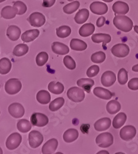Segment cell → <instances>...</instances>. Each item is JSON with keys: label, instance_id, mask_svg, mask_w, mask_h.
I'll list each match as a JSON object with an SVG mask.
<instances>
[{"label": "cell", "instance_id": "28", "mask_svg": "<svg viewBox=\"0 0 138 154\" xmlns=\"http://www.w3.org/2000/svg\"><path fill=\"white\" fill-rule=\"evenodd\" d=\"M77 85L83 88L84 91L90 93L91 88L94 85V82L91 79H81L77 81Z\"/></svg>", "mask_w": 138, "mask_h": 154}, {"label": "cell", "instance_id": "36", "mask_svg": "<svg viewBox=\"0 0 138 154\" xmlns=\"http://www.w3.org/2000/svg\"><path fill=\"white\" fill-rule=\"evenodd\" d=\"M65 100L63 97H58L52 101L49 104V110L52 112H55L60 109L64 104Z\"/></svg>", "mask_w": 138, "mask_h": 154}, {"label": "cell", "instance_id": "42", "mask_svg": "<svg viewBox=\"0 0 138 154\" xmlns=\"http://www.w3.org/2000/svg\"><path fill=\"white\" fill-rule=\"evenodd\" d=\"M64 63L65 66L69 70H74L76 68V63L70 56H66L64 58Z\"/></svg>", "mask_w": 138, "mask_h": 154}, {"label": "cell", "instance_id": "30", "mask_svg": "<svg viewBox=\"0 0 138 154\" xmlns=\"http://www.w3.org/2000/svg\"><path fill=\"white\" fill-rule=\"evenodd\" d=\"M70 46L72 49L78 51H84L87 47V44L84 42L79 39H75V38L71 40Z\"/></svg>", "mask_w": 138, "mask_h": 154}, {"label": "cell", "instance_id": "35", "mask_svg": "<svg viewBox=\"0 0 138 154\" xmlns=\"http://www.w3.org/2000/svg\"><path fill=\"white\" fill-rule=\"evenodd\" d=\"M80 6V4L79 2L74 1L66 5L63 8V11L67 14H72L77 10H78Z\"/></svg>", "mask_w": 138, "mask_h": 154}, {"label": "cell", "instance_id": "27", "mask_svg": "<svg viewBox=\"0 0 138 154\" xmlns=\"http://www.w3.org/2000/svg\"><path fill=\"white\" fill-rule=\"evenodd\" d=\"M48 89L50 92L54 94H60L64 92V86L60 82H51L48 85Z\"/></svg>", "mask_w": 138, "mask_h": 154}, {"label": "cell", "instance_id": "22", "mask_svg": "<svg viewBox=\"0 0 138 154\" xmlns=\"http://www.w3.org/2000/svg\"><path fill=\"white\" fill-rule=\"evenodd\" d=\"M79 133L78 131L74 128L67 130L63 135V139L65 142L67 143H70L73 142L75 140H77L78 137Z\"/></svg>", "mask_w": 138, "mask_h": 154}, {"label": "cell", "instance_id": "2", "mask_svg": "<svg viewBox=\"0 0 138 154\" xmlns=\"http://www.w3.org/2000/svg\"><path fill=\"white\" fill-rule=\"evenodd\" d=\"M96 143L100 147L107 148L114 143V137L110 133H103L97 136Z\"/></svg>", "mask_w": 138, "mask_h": 154}, {"label": "cell", "instance_id": "13", "mask_svg": "<svg viewBox=\"0 0 138 154\" xmlns=\"http://www.w3.org/2000/svg\"><path fill=\"white\" fill-rule=\"evenodd\" d=\"M101 81L104 86L110 87L116 82V75L112 71H106L103 74Z\"/></svg>", "mask_w": 138, "mask_h": 154}, {"label": "cell", "instance_id": "39", "mask_svg": "<svg viewBox=\"0 0 138 154\" xmlns=\"http://www.w3.org/2000/svg\"><path fill=\"white\" fill-rule=\"evenodd\" d=\"M106 58V54L103 52V51H99V52H96L92 54L91 57V61L93 63H101L103 62Z\"/></svg>", "mask_w": 138, "mask_h": 154}, {"label": "cell", "instance_id": "9", "mask_svg": "<svg viewBox=\"0 0 138 154\" xmlns=\"http://www.w3.org/2000/svg\"><path fill=\"white\" fill-rule=\"evenodd\" d=\"M29 21L32 27H40L45 23V16L38 12H35L31 14L29 17Z\"/></svg>", "mask_w": 138, "mask_h": 154}, {"label": "cell", "instance_id": "50", "mask_svg": "<svg viewBox=\"0 0 138 154\" xmlns=\"http://www.w3.org/2000/svg\"><path fill=\"white\" fill-rule=\"evenodd\" d=\"M103 2H107V3H110V2H112L114 0H103Z\"/></svg>", "mask_w": 138, "mask_h": 154}, {"label": "cell", "instance_id": "5", "mask_svg": "<svg viewBox=\"0 0 138 154\" xmlns=\"http://www.w3.org/2000/svg\"><path fill=\"white\" fill-rule=\"evenodd\" d=\"M111 52L115 57L122 58L127 56L130 53V48L126 44L120 43L112 48Z\"/></svg>", "mask_w": 138, "mask_h": 154}, {"label": "cell", "instance_id": "31", "mask_svg": "<svg viewBox=\"0 0 138 154\" xmlns=\"http://www.w3.org/2000/svg\"><path fill=\"white\" fill-rule=\"evenodd\" d=\"M36 100L41 104H47L51 101V95L46 90H41L36 94Z\"/></svg>", "mask_w": 138, "mask_h": 154}, {"label": "cell", "instance_id": "44", "mask_svg": "<svg viewBox=\"0 0 138 154\" xmlns=\"http://www.w3.org/2000/svg\"><path fill=\"white\" fill-rule=\"evenodd\" d=\"M128 87L131 90L136 91L138 89V78H134L130 80L128 83Z\"/></svg>", "mask_w": 138, "mask_h": 154}, {"label": "cell", "instance_id": "49", "mask_svg": "<svg viewBox=\"0 0 138 154\" xmlns=\"http://www.w3.org/2000/svg\"><path fill=\"white\" fill-rule=\"evenodd\" d=\"M99 153H109V152H107V151H106V150H102V151H100V152H99L98 153H97V154H99Z\"/></svg>", "mask_w": 138, "mask_h": 154}, {"label": "cell", "instance_id": "43", "mask_svg": "<svg viewBox=\"0 0 138 154\" xmlns=\"http://www.w3.org/2000/svg\"><path fill=\"white\" fill-rule=\"evenodd\" d=\"M99 72V67L96 65H94L91 66L87 70L86 75L89 78H92L96 76Z\"/></svg>", "mask_w": 138, "mask_h": 154}, {"label": "cell", "instance_id": "40", "mask_svg": "<svg viewBox=\"0 0 138 154\" xmlns=\"http://www.w3.org/2000/svg\"><path fill=\"white\" fill-rule=\"evenodd\" d=\"M128 72L124 69H121L118 73V82L120 85H125L128 82Z\"/></svg>", "mask_w": 138, "mask_h": 154}, {"label": "cell", "instance_id": "12", "mask_svg": "<svg viewBox=\"0 0 138 154\" xmlns=\"http://www.w3.org/2000/svg\"><path fill=\"white\" fill-rule=\"evenodd\" d=\"M90 10L93 13L97 15H103L108 11V6L106 4L100 2H94L90 6Z\"/></svg>", "mask_w": 138, "mask_h": 154}, {"label": "cell", "instance_id": "47", "mask_svg": "<svg viewBox=\"0 0 138 154\" xmlns=\"http://www.w3.org/2000/svg\"><path fill=\"white\" fill-rule=\"evenodd\" d=\"M132 70H133V71H134V72H138V64H137V65L134 66L132 67Z\"/></svg>", "mask_w": 138, "mask_h": 154}, {"label": "cell", "instance_id": "20", "mask_svg": "<svg viewBox=\"0 0 138 154\" xmlns=\"http://www.w3.org/2000/svg\"><path fill=\"white\" fill-rule=\"evenodd\" d=\"M53 52L58 55H65L69 53V47L60 42H54L51 46Z\"/></svg>", "mask_w": 138, "mask_h": 154}, {"label": "cell", "instance_id": "34", "mask_svg": "<svg viewBox=\"0 0 138 154\" xmlns=\"http://www.w3.org/2000/svg\"><path fill=\"white\" fill-rule=\"evenodd\" d=\"M29 51V46L26 44H19L17 45L13 51V54L17 57L26 55Z\"/></svg>", "mask_w": 138, "mask_h": 154}, {"label": "cell", "instance_id": "1", "mask_svg": "<svg viewBox=\"0 0 138 154\" xmlns=\"http://www.w3.org/2000/svg\"><path fill=\"white\" fill-rule=\"evenodd\" d=\"M113 23L117 29L123 32H130L133 28L132 20L124 15L115 16Z\"/></svg>", "mask_w": 138, "mask_h": 154}, {"label": "cell", "instance_id": "11", "mask_svg": "<svg viewBox=\"0 0 138 154\" xmlns=\"http://www.w3.org/2000/svg\"><path fill=\"white\" fill-rule=\"evenodd\" d=\"M8 112L12 117L15 119L21 118L25 113V109L23 106L19 103H12L8 107Z\"/></svg>", "mask_w": 138, "mask_h": 154}, {"label": "cell", "instance_id": "38", "mask_svg": "<svg viewBox=\"0 0 138 154\" xmlns=\"http://www.w3.org/2000/svg\"><path fill=\"white\" fill-rule=\"evenodd\" d=\"M13 7L15 8L17 15L24 14L27 10V7L26 5L20 1H17L14 2Z\"/></svg>", "mask_w": 138, "mask_h": 154}, {"label": "cell", "instance_id": "37", "mask_svg": "<svg viewBox=\"0 0 138 154\" xmlns=\"http://www.w3.org/2000/svg\"><path fill=\"white\" fill-rule=\"evenodd\" d=\"M72 33V30L70 27L67 25L59 27L56 29V35L60 38H65L68 37Z\"/></svg>", "mask_w": 138, "mask_h": 154}, {"label": "cell", "instance_id": "8", "mask_svg": "<svg viewBox=\"0 0 138 154\" xmlns=\"http://www.w3.org/2000/svg\"><path fill=\"white\" fill-rule=\"evenodd\" d=\"M43 136L42 134L38 131L33 130L29 134V142L31 147L37 148L38 147L43 143Z\"/></svg>", "mask_w": 138, "mask_h": 154}, {"label": "cell", "instance_id": "51", "mask_svg": "<svg viewBox=\"0 0 138 154\" xmlns=\"http://www.w3.org/2000/svg\"><path fill=\"white\" fill-rule=\"evenodd\" d=\"M3 152L2 149V148L0 147V154H3Z\"/></svg>", "mask_w": 138, "mask_h": 154}, {"label": "cell", "instance_id": "24", "mask_svg": "<svg viewBox=\"0 0 138 154\" xmlns=\"http://www.w3.org/2000/svg\"><path fill=\"white\" fill-rule=\"evenodd\" d=\"M95 27L93 23H85L80 27L79 30V34L83 37H87L93 35Z\"/></svg>", "mask_w": 138, "mask_h": 154}, {"label": "cell", "instance_id": "18", "mask_svg": "<svg viewBox=\"0 0 138 154\" xmlns=\"http://www.w3.org/2000/svg\"><path fill=\"white\" fill-rule=\"evenodd\" d=\"M93 93L97 97L104 100L110 99L114 96V94L111 93L108 89L101 87L95 88L93 90Z\"/></svg>", "mask_w": 138, "mask_h": 154}, {"label": "cell", "instance_id": "4", "mask_svg": "<svg viewBox=\"0 0 138 154\" xmlns=\"http://www.w3.org/2000/svg\"><path fill=\"white\" fill-rule=\"evenodd\" d=\"M68 98L74 102H80L85 97V94L82 89L77 87L70 88L67 93Z\"/></svg>", "mask_w": 138, "mask_h": 154}, {"label": "cell", "instance_id": "6", "mask_svg": "<svg viewBox=\"0 0 138 154\" xmlns=\"http://www.w3.org/2000/svg\"><path fill=\"white\" fill-rule=\"evenodd\" d=\"M30 122L33 126L43 127L48 123L49 119L46 115L43 113H34L30 117Z\"/></svg>", "mask_w": 138, "mask_h": 154}, {"label": "cell", "instance_id": "53", "mask_svg": "<svg viewBox=\"0 0 138 154\" xmlns=\"http://www.w3.org/2000/svg\"><path fill=\"white\" fill-rule=\"evenodd\" d=\"M67 1H69V2H72V1H73V0H67Z\"/></svg>", "mask_w": 138, "mask_h": 154}, {"label": "cell", "instance_id": "52", "mask_svg": "<svg viewBox=\"0 0 138 154\" xmlns=\"http://www.w3.org/2000/svg\"><path fill=\"white\" fill-rule=\"evenodd\" d=\"M6 0H0V3H3V2H5Z\"/></svg>", "mask_w": 138, "mask_h": 154}, {"label": "cell", "instance_id": "29", "mask_svg": "<svg viewBox=\"0 0 138 154\" xmlns=\"http://www.w3.org/2000/svg\"><path fill=\"white\" fill-rule=\"evenodd\" d=\"M11 68L12 63L9 59L4 57L0 59V74H8L11 71Z\"/></svg>", "mask_w": 138, "mask_h": 154}, {"label": "cell", "instance_id": "14", "mask_svg": "<svg viewBox=\"0 0 138 154\" xmlns=\"http://www.w3.org/2000/svg\"><path fill=\"white\" fill-rule=\"evenodd\" d=\"M112 10L115 12V15H124L129 12L130 8L127 3L118 1L113 5Z\"/></svg>", "mask_w": 138, "mask_h": 154}, {"label": "cell", "instance_id": "21", "mask_svg": "<svg viewBox=\"0 0 138 154\" xmlns=\"http://www.w3.org/2000/svg\"><path fill=\"white\" fill-rule=\"evenodd\" d=\"M90 12L87 9H80L75 15L74 20L77 23L82 24L86 22L87 19L89 18Z\"/></svg>", "mask_w": 138, "mask_h": 154}, {"label": "cell", "instance_id": "19", "mask_svg": "<svg viewBox=\"0 0 138 154\" xmlns=\"http://www.w3.org/2000/svg\"><path fill=\"white\" fill-rule=\"evenodd\" d=\"M21 34V30L16 25H10L8 28L6 35L11 41H17Z\"/></svg>", "mask_w": 138, "mask_h": 154}, {"label": "cell", "instance_id": "17", "mask_svg": "<svg viewBox=\"0 0 138 154\" xmlns=\"http://www.w3.org/2000/svg\"><path fill=\"white\" fill-rule=\"evenodd\" d=\"M111 126V120L109 118H103L98 120L94 123V129L97 131H104Z\"/></svg>", "mask_w": 138, "mask_h": 154}, {"label": "cell", "instance_id": "54", "mask_svg": "<svg viewBox=\"0 0 138 154\" xmlns=\"http://www.w3.org/2000/svg\"><path fill=\"white\" fill-rule=\"evenodd\" d=\"M0 113H1V112H0Z\"/></svg>", "mask_w": 138, "mask_h": 154}, {"label": "cell", "instance_id": "41", "mask_svg": "<svg viewBox=\"0 0 138 154\" xmlns=\"http://www.w3.org/2000/svg\"><path fill=\"white\" fill-rule=\"evenodd\" d=\"M48 54L46 52H41L36 57V62L38 66H43L48 60Z\"/></svg>", "mask_w": 138, "mask_h": 154}, {"label": "cell", "instance_id": "16", "mask_svg": "<svg viewBox=\"0 0 138 154\" xmlns=\"http://www.w3.org/2000/svg\"><path fill=\"white\" fill-rule=\"evenodd\" d=\"M40 35V31L38 29L29 30L25 32L21 36V39L24 43H29L34 41Z\"/></svg>", "mask_w": 138, "mask_h": 154}, {"label": "cell", "instance_id": "45", "mask_svg": "<svg viewBox=\"0 0 138 154\" xmlns=\"http://www.w3.org/2000/svg\"><path fill=\"white\" fill-rule=\"evenodd\" d=\"M56 0H43V6L44 8H50L52 7Z\"/></svg>", "mask_w": 138, "mask_h": 154}, {"label": "cell", "instance_id": "10", "mask_svg": "<svg viewBox=\"0 0 138 154\" xmlns=\"http://www.w3.org/2000/svg\"><path fill=\"white\" fill-rule=\"evenodd\" d=\"M136 134V129L134 126L131 125L125 126L121 128L120 131V137L126 141L133 139Z\"/></svg>", "mask_w": 138, "mask_h": 154}, {"label": "cell", "instance_id": "3", "mask_svg": "<svg viewBox=\"0 0 138 154\" xmlns=\"http://www.w3.org/2000/svg\"><path fill=\"white\" fill-rule=\"evenodd\" d=\"M22 83L17 79H11L8 80L5 84V91L11 95L18 93L22 89Z\"/></svg>", "mask_w": 138, "mask_h": 154}, {"label": "cell", "instance_id": "15", "mask_svg": "<svg viewBox=\"0 0 138 154\" xmlns=\"http://www.w3.org/2000/svg\"><path fill=\"white\" fill-rule=\"evenodd\" d=\"M58 141L56 139H51L48 140L43 145L41 152L43 154H52L57 149Z\"/></svg>", "mask_w": 138, "mask_h": 154}, {"label": "cell", "instance_id": "46", "mask_svg": "<svg viewBox=\"0 0 138 154\" xmlns=\"http://www.w3.org/2000/svg\"><path fill=\"white\" fill-rule=\"evenodd\" d=\"M106 19L104 17H100L99 18L97 19V22H96V25L97 27H101L103 25L106 23Z\"/></svg>", "mask_w": 138, "mask_h": 154}, {"label": "cell", "instance_id": "23", "mask_svg": "<svg viewBox=\"0 0 138 154\" xmlns=\"http://www.w3.org/2000/svg\"><path fill=\"white\" fill-rule=\"evenodd\" d=\"M91 39L95 43H103L104 45H106L111 42V36L109 34L96 33L92 35Z\"/></svg>", "mask_w": 138, "mask_h": 154}, {"label": "cell", "instance_id": "26", "mask_svg": "<svg viewBox=\"0 0 138 154\" xmlns=\"http://www.w3.org/2000/svg\"><path fill=\"white\" fill-rule=\"evenodd\" d=\"M17 13L14 7L7 6L4 7L1 11V16L5 19H11L16 17Z\"/></svg>", "mask_w": 138, "mask_h": 154}, {"label": "cell", "instance_id": "7", "mask_svg": "<svg viewBox=\"0 0 138 154\" xmlns=\"http://www.w3.org/2000/svg\"><path fill=\"white\" fill-rule=\"evenodd\" d=\"M22 140V136L19 133H12L8 137L6 142V146L9 150H14L19 146Z\"/></svg>", "mask_w": 138, "mask_h": 154}, {"label": "cell", "instance_id": "32", "mask_svg": "<svg viewBox=\"0 0 138 154\" xmlns=\"http://www.w3.org/2000/svg\"><path fill=\"white\" fill-rule=\"evenodd\" d=\"M106 109L109 113L112 115L115 114L120 110L121 105L119 102L115 100H112L107 103L106 106Z\"/></svg>", "mask_w": 138, "mask_h": 154}, {"label": "cell", "instance_id": "33", "mask_svg": "<svg viewBox=\"0 0 138 154\" xmlns=\"http://www.w3.org/2000/svg\"><path fill=\"white\" fill-rule=\"evenodd\" d=\"M17 130L23 133H26L32 129V123L26 119H22L17 122Z\"/></svg>", "mask_w": 138, "mask_h": 154}, {"label": "cell", "instance_id": "25", "mask_svg": "<svg viewBox=\"0 0 138 154\" xmlns=\"http://www.w3.org/2000/svg\"><path fill=\"white\" fill-rule=\"evenodd\" d=\"M127 119V116L126 114L123 112L119 113L114 117V120H113V122H112L113 127L115 128V129H118V128L123 126L124 123L126 122Z\"/></svg>", "mask_w": 138, "mask_h": 154}, {"label": "cell", "instance_id": "48", "mask_svg": "<svg viewBox=\"0 0 138 154\" xmlns=\"http://www.w3.org/2000/svg\"><path fill=\"white\" fill-rule=\"evenodd\" d=\"M134 30L138 34V25H135V26H134Z\"/></svg>", "mask_w": 138, "mask_h": 154}]
</instances>
